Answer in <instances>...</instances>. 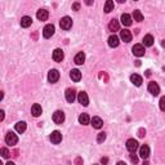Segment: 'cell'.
<instances>
[{
	"label": "cell",
	"mask_w": 165,
	"mask_h": 165,
	"mask_svg": "<svg viewBox=\"0 0 165 165\" xmlns=\"http://www.w3.org/2000/svg\"><path fill=\"white\" fill-rule=\"evenodd\" d=\"M14 128H16V130L18 132V133H23V132L26 130V123L25 121H18Z\"/></svg>",
	"instance_id": "obj_27"
},
{
	"label": "cell",
	"mask_w": 165,
	"mask_h": 165,
	"mask_svg": "<svg viewBox=\"0 0 165 165\" xmlns=\"http://www.w3.org/2000/svg\"><path fill=\"white\" fill-rule=\"evenodd\" d=\"M146 75H147V76H150V75H151V72H150V70H147V71H146Z\"/></svg>",
	"instance_id": "obj_43"
},
{
	"label": "cell",
	"mask_w": 165,
	"mask_h": 165,
	"mask_svg": "<svg viewBox=\"0 0 165 165\" xmlns=\"http://www.w3.org/2000/svg\"><path fill=\"white\" fill-rule=\"evenodd\" d=\"M143 165H150V163L147 160H145V161H143Z\"/></svg>",
	"instance_id": "obj_41"
},
{
	"label": "cell",
	"mask_w": 165,
	"mask_h": 165,
	"mask_svg": "<svg viewBox=\"0 0 165 165\" xmlns=\"http://www.w3.org/2000/svg\"><path fill=\"white\" fill-rule=\"evenodd\" d=\"M132 38H133V35H132V32L129 31V30H123V31H120V39H121L123 41H125V43L132 41Z\"/></svg>",
	"instance_id": "obj_10"
},
{
	"label": "cell",
	"mask_w": 165,
	"mask_h": 165,
	"mask_svg": "<svg viewBox=\"0 0 165 165\" xmlns=\"http://www.w3.org/2000/svg\"><path fill=\"white\" fill-rule=\"evenodd\" d=\"M145 136H146V130H145L143 128H141L139 130H138V137H139V138H143Z\"/></svg>",
	"instance_id": "obj_33"
},
{
	"label": "cell",
	"mask_w": 165,
	"mask_h": 165,
	"mask_svg": "<svg viewBox=\"0 0 165 165\" xmlns=\"http://www.w3.org/2000/svg\"><path fill=\"white\" fill-rule=\"evenodd\" d=\"M121 23L124 26H130L132 25V17L129 16V14H127V13H124L121 16Z\"/></svg>",
	"instance_id": "obj_24"
},
{
	"label": "cell",
	"mask_w": 165,
	"mask_h": 165,
	"mask_svg": "<svg viewBox=\"0 0 165 165\" xmlns=\"http://www.w3.org/2000/svg\"><path fill=\"white\" fill-rule=\"evenodd\" d=\"M9 155H10V152L8 151V148H5V147H3L1 148V156L4 159H7V157H9Z\"/></svg>",
	"instance_id": "obj_31"
},
{
	"label": "cell",
	"mask_w": 165,
	"mask_h": 165,
	"mask_svg": "<svg viewBox=\"0 0 165 165\" xmlns=\"http://www.w3.org/2000/svg\"><path fill=\"white\" fill-rule=\"evenodd\" d=\"M63 57H65V54H63V50L62 49H56L54 52H53V59H54L56 62H61L62 59H63Z\"/></svg>",
	"instance_id": "obj_14"
},
{
	"label": "cell",
	"mask_w": 165,
	"mask_h": 165,
	"mask_svg": "<svg viewBox=\"0 0 165 165\" xmlns=\"http://www.w3.org/2000/svg\"><path fill=\"white\" fill-rule=\"evenodd\" d=\"M130 160H132V163H134V164L138 163V157L136 155H130Z\"/></svg>",
	"instance_id": "obj_36"
},
{
	"label": "cell",
	"mask_w": 165,
	"mask_h": 165,
	"mask_svg": "<svg viewBox=\"0 0 165 165\" xmlns=\"http://www.w3.org/2000/svg\"><path fill=\"white\" fill-rule=\"evenodd\" d=\"M101 163L103 164V165H106L107 163H109V159H107V157H102L101 159Z\"/></svg>",
	"instance_id": "obj_37"
},
{
	"label": "cell",
	"mask_w": 165,
	"mask_h": 165,
	"mask_svg": "<svg viewBox=\"0 0 165 165\" xmlns=\"http://www.w3.org/2000/svg\"><path fill=\"white\" fill-rule=\"evenodd\" d=\"M148 92L151 93L152 95H159V93H160V86L157 85V83H155V81H151L148 84Z\"/></svg>",
	"instance_id": "obj_7"
},
{
	"label": "cell",
	"mask_w": 165,
	"mask_h": 165,
	"mask_svg": "<svg viewBox=\"0 0 165 165\" xmlns=\"http://www.w3.org/2000/svg\"><path fill=\"white\" fill-rule=\"evenodd\" d=\"M49 138H50V141H52V143L58 145V143L62 141V134H61V132L54 130V132H52V134H50Z\"/></svg>",
	"instance_id": "obj_8"
},
{
	"label": "cell",
	"mask_w": 165,
	"mask_h": 165,
	"mask_svg": "<svg viewBox=\"0 0 165 165\" xmlns=\"http://www.w3.org/2000/svg\"><path fill=\"white\" fill-rule=\"evenodd\" d=\"M139 156L142 159H145V160H147L150 156V147L147 145H143L142 147L139 148Z\"/></svg>",
	"instance_id": "obj_13"
},
{
	"label": "cell",
	"mask_w": 165,
	"mask_h": 165,
	"mask_svg": "<svg viewBox=\"0 0 165 165\" xmlns=\"http://www.w3.org/2000/svg\"><path fill=\"white\" fill-rule=\"evenodd\" d=\"M159 104H160L161 111H165V97H161V98H160V102H159Z\"/></svg>",
	"instance_id": "obj_32"
},
{
	"label": "cell",
	"mask_w": 165,
	"mask_h": 165,
	"mask_svg": "<svg viewBox=\"0 0 165 165\" xmlns=\"http://www.w3.org/2000/svg\"><path fill=\"white\" fill-rule=\"evenodd\" d=\"M74 61H75V63L76 65H83L84 62H85V54H84L83 52H79L76 56H75Z\"/></svg>",
	"instance_id": "obj_22"
},
{
	"label": "cell",
	"mask_w": 165,
	"mask_h": 165,
	"mask_svg": "<svg viewBox=\"0 0 165 165\" xmlns=\"http://www.w3.org/2000/svg\"><path fill=\"white\" fill-rule=\"evenodd\" d=\"M59 26H61V29H63V30H70L71 26H72V19H71L70 17L66 16L59 21Z\"/></svg>",
	"instance_id": "obj_3"
},
{
	"label": "cell",
	"mask_w": 165,
	"mask_h": 165,
	"mask_svg": "<svg viewBox=\"0 0 165 165\" xmlns=\"http://www.w3.org/2000/svg\"><path fill=\"white\" fill-rule=\"evenodd\" d=\"M77 101H79V103H81L83 106H88V104H89L88 94H86L85 92H80L79 95H77Z\"/></svg>",
	"instance_id": "obj_12"
},
{
	"label": "cell",
	"mask_w": 165,
	"mask_h": 165,
	"mask_svg": "<svg viewBox=\"0 0 165 165\" xmlns=\"http://www.w3.org/2000/svg\"><path fill=\"white\" fill-rule=\"evenodd\" d=\"M104 139H106V133H104V132H101V133L97 136V142L102 143V142H104Z\"/></svg>",
	"instance_id": "obj_30"
},
{
	"label": "cell",
	"mask_w": 165,
	"mask_h": 165,
	"mask_svg": "<svg viewBox=\"0 0 165 165\" xmlns=\"http://www.w3.org/2000/svg\"><path fill=\"white\" fill-rule=\"evenodd\" d=\"M54 31H56L54 26H53V25H47L43 29V36L45 38V39L52 38L53 35H54Z\"/></svg>",
	"instance_id": "obj_2"
},
{
	"label": "cell",
	"mask_w": 165,
	"mask_h": 165,
	"mask_svg": "<svg viewBox=\"0 0 165 165\" xmlns=\"http://www.w3.org/2000/svg\"><path fill=\"white\" fill-rule=\"evenodd\" d=\"M133 17H134V21H137V22H142L143 21V14L141 13V10H134Z\"/></svg>",
	"instance_id": "obj_29"
},
{
	"label": "cell",
	"mask_w": 165,
	"mask_h": 165,
	"mask_svg": "<svg viewBox=\"0 0 165 165\" xmlns=\"http://www.w3.org/2000/svg\"><path fill=\"white\" fill-rule=\"evenodd\" d=\"M132 52H133L134 56L142 57V56H145V47H143L142 44H136V45L133 47V49H132Z\"/></svg>",
	"instance_id": "obj_5"
},
{
	"label": "cell",
	"mask_w": 165,
	"mask_h": 165,
	"mask_svg": "<svg viewBox=\"0 0 165 165\" xmlns=\"http://www.w3.org/2000/svg\"><path fill=\"white\" fill-rule=\"evenodd\" d=\"M70 77L74 81H80V79H81V72H80L79 70H76V68H74L70 72Z\"/></svg>",
	"instance_id": "obj_20"
},
{
	"label": "cell",
	"mask_w": 165,
	"mask_h": 165,
	"mask_svg": "<svg viewBox=\"0 0 165 165\" xmlns=\"http://www.w3.org/2000/svg\"><path fill=\"white\" fill-rule=\"evenodd\" d=\"M130 81L133 83L136 86H141V85H142V83H143V80H142V77H141L138 74H133L130 76Z\"/></svg>",
	"instance_id": "obj_16"
},
{
	"label": "cell",
	"mask_w": 165,
	"mask_h": 165,
	"mask_svg": "<svg viewBox=\"0 0 165 165\" xmlns=\"http://www.w3.org/2000/svg\"><path fill=\"white\" fill-rule=\"evenodd\" d=\"M53 121H54L56 124H62V123L65 121V113L62 112V111H56V112L53 113Z\"/></svg>",
	"instance_id": "obj_9"
},
{
	"label": "cell",
	"mask_w": 165,
	"mask_h": 165,
	"mask_svg": "<svg viewBox=\"0 0 165 165\" xmlns=\"http://www.w3.org/2000/svg\"><path fill=\"white\" fill-rule=\"evenodd\" d=\"M65 95H66V101L70 102V103H72V102L75 101V98H76V92H75L74 88H68L67 91H66Z\"/></svg>",
	"instance_id": "obj_6"
},
{
	"label": "cell",
	"mask_w": 165,
	"mask_h": 165,
	"mask_svg": "<svg viewBox=\"0 0 165 165\" xmlns=\"http://www.w3.org/2000/svg\"><path fill=\"white\" fill-rule=\"evenodd\" d=\"M109 45L111 48H116L119 45V38L116 36V35H111L109 38Z\"/></svg>",
	"instance_id": "obj_23"
},
{
	"label": "cell",
	"mask_w": 165,
	"mask_h": 165,
	"mask_svg": "<svg viewBox=\"0 0 165 165\" xmlns=\"http://www.w3.org/2000/svg\"><path fill=\"white\" fill-rule=\"evenodd\" d=\"M138 148V142L136 139H133V138H130V139L127 141V150L129 152H136V150Z\"/></svg>",
	"instance_id": "obj_4"
},
{
	"label": "cell",
	"mask_w": 165,
	"mask_h": 165,
	"mask_svg": "<svg viewBox=\"0 0 165 165\" xmlns=\"http://www.w3.org/2000/svg\"><path fill=\"white\" fill-rule=\"evenodd\" d=\"M0 120H1V121L4 120V111L3 110H0Z\"/></svg>",
	"instance_id": "obj_38"
},
{
	"label": "cell",
	"mask_w": 165,
	"mask_h": 165,
	"mask_svg": "<svg viewBox=\"0 0 165 165\" xmlns=\"http://www.w3.org/2000/svg\"><path fill=\"white\" fill-rule=\"evenodd\" d=\"M86 4H88V5H92V4H93V1H91V0H88V1H86Z\"/></svg>",
	"instance_id": "obj_42"
},
{
	"label": "cell",
	"mask_w": 165,
	"mask_h": 165,
	"mask_svg": "<svg viewBox=\"0 0 165 165\" xmlns=\"http://www.w3.org/2000/svg\"><path fill=\"white\" fill-rule=\"evenodd\" d=\"M36 17L39 21H47L48 17H49V13H48V10H45V9H39L36 13Z\"/></svg>",
	"instance_id": "obj_18"
},
{
	"label": "cell",
	"mask_w": 165,
	"mask_h": 165,
	"mask_svg": "<svg viewBox=\"0 0 165 165\" xmlns=\"http://www.w3.org/2000/svg\"><path fill=\"white\" fill-rule=\"evenodd\" d=\"M31 23H32V18H31V17L25 16V17H22V18H21V26H22V27L27 29V27L31 26Z\"/></svg>",
	"instance_id": "obj_21"
},
{
	"label": "cell",
	"mask_w": 165,
	"mask_h": 165,
	"mask_svg": "<svg viewBox=\"0 0 165 165\" xmlns=\"http://www.w3.org/2000/svg\"><path fill=\"white\" fill-rule=\"evenodd\" d=\"M59 79V72L57 70H50L49 72H48V80H49V83H57Z\"/></svg>",
	"instance_id": "obj_11"
},
{
	"label": "cell",
	"mask_w": 165,
	"mask_h": 165,
	"mask_svg": "<svg viewBox=\"0 0 165 165\" xmlns=\"http://www.w3.org/2000/svg\"><path fill=\"white\" fill-rule=\"evenodd\" d=\"M17 154H18V151H17V150H14V151L13 152H12V156H13V157H17V156H18V155H17Z\"/></svg>",
	"instance_id": "obj_39"
},
{
	"label": "cell",
	"mask_w": 165,
	"mask_h": 165,
	"mask_svg": "<svg viewBox=\"0 0 165 165\" xmlns=\"http://www.w3.org/2000/svg\"><path fill=\"white\" fill-rule=\"evenodd\" d=\"M111 10H113V1L112 0H107V1L104 3V12H106V13H110Z\"/></svg>",
	"instance_id": "obj_28"
},
{
	"label": "cell",
	"mask_w": 165,
	"mask_h": 165,
	"mask_svg": "<svg viewBox=\"0 0 165 165\" xmlns=\"http://www.w3.org/2000/svg\"><path fill=\"white\" fill-rule=\"evenodd\" d=\"M143 44H145V47H152V44H154V38H152V35H146V36L143 38Z\"/></svg>",
	"instance_id": "obj_26"
},
{
	"label": "cell",
	"mask_w": 165,
	"mask_h": 165,
	"mask_svg": "<svg viewBox=\"0 0 165 165\" xmlns=\"http://www.w3.org/2000/svg\"><path fill=\"white\" fill-rule=\"evenodd\" d=\"M119 29H120L119 21L118 19H111L110 23H109V30H110V31L115 32V31H119Z\"/></svg>",
	"instance_id": "obj_19"
},
{
	"label": "cell",
	"mask_w": 165,
	"mask_h": 165,
	"mask_svg": "<svg viewBox=\"0 0 165 165\" xmlns=\"http://www.w3.org/2000/svg\"><path fill=\"white\" fill-rule=\"evenodd\" d=\"M94 165H97V164H94Z\"/></svg>",
	"instance_id": "obj_46"
},
{
	"label": "cell",
	"mask_w": 165,
	"mask_h": 165,
	"mask_svg": "<svg viewBox=\"0 0 165 165\" xmlns=\"http://www.w3.org/2000/svg\"><path fill=\"white\" fill-rule=\"evenodd\" d=\"M80 9V3H74L72 4V10H79Z\"/></svg>",
	"instance_id": "obj_35"
},
{
	"label": "cell",
	"mask_w": 165,
	"mask_h": 165,
	"mask_svg": "<svg viewBox=\"0 0 165 165\" xmlns=\"http://www.w3.org/2000/svg\"><path fill=\"white\" fill-rule=\"evenodd\" d=\"M5 165H16V164H14V163H12V161H9V163H7Z\"/></svg>",
	"instance_id": "obj_44"
},
{
	"label": "cell",
	"mask_w": 165,
	"mask_h": 165,
	"mask_svg": "<svg viewBox=\"0 0 165 165\" xmlns=\"http://www.w3.org/2000/svg\"><path fill=\"white\" fill-rule=\"evenodd\" d=\"M17 142H18L17 134H14L13 132H8L7 136H5V143L9 146H14V145H17Z\"/></svg>",
	"instance_id": "obj_1"
},
{
	"label": "cell",
	"mask_w": 165,
	"mask_h": 165,
	"mask_svg": "<svg viewBox=\"0 0 165 165\" xmlns=\"http://www.w3.org/2000/svg\"><path fill=\"white\" fill-rule=\"evenodd\" d=\"M92 125L94 129H101L103 127V120L101 118H98V116H94V118L92 119Z\"/></svg>",
	"instance_id": "obj_15"
},
{
	"label": "cell",
	"mask_w": 165,
	"mask_h": 165,
	"mask_svg": "<svg viewBox=\"0 0 165 165\" xmlns=\"http://www.w3.org/2000/svg\"><path fill=\"white\" fill-rule=\"evenodd\" d=\"M89 121H91V119H89L88 113H81V115L79 116V123L83 125H88Z\"/></svg>",
	"instance_id": "obj_25"
},
{
	"label": "cell",
	"mask_w": 165,
	"mask_h": 165,
	"mask_svg": "<svg viewBox=\"0 0 165 165\" xmlns=\"http://www.w3.org/2000/svg\"><path fill=\"white\" fill-rule=\"evenodd\" d=\"M161 45H163V47L165 48V40H163V43H161Z\"/></svg>",
	"instance_id": "obj_45"
},
{
	"label": "cell",
	"mask_w": 165,
	"mask_h": 165,
	"mask_svg": "<svg viewBox=\"0 0 165 165\" xmlns=\"http://www.w3.org/2000/svg\"><path fill=\"white\" fill-rule=\"evenodd\" d=\"M41 112H43V109H41V106L39 103H35L34 106L31 107V113L35 116V118H38V116L41 115Z\"/></svg>",
	"instance_id": "obj_17"
},
{
	"label": "cell",
	"mask_w": 165,
	"mask_h": 165,
	"mask_svg": "<svg viewBox=\"0 0 165 165\" xmlns=\"http://www.w3.org/2000/svg\"><path fill=\"white\" fill-rule=\"evenodd\" d=\"M116 165H127V163H124V161H118Z\"/></svg>",
	"instance_id": "obj_40"
},
{
	"label": "cell",
	"mask_w": 165,
	"mask_h": 165,
	"mask_svg": "<svg viewBox=\"0 0 165 165\" xmlns=\"http://www.w3.org/2000/svg\"><path fill=\"white\" fill-rule=\"evenodd\" d=\"M75 165H83V159L80 157V156H77V157L75 159Z\"/></svg>",
	"instance_id": "obj_34"
}]
</instances>
